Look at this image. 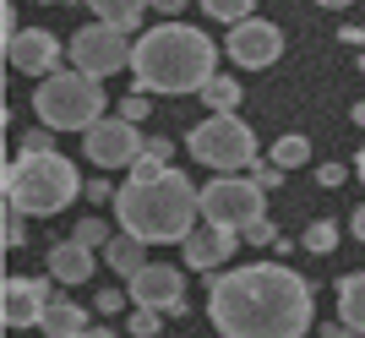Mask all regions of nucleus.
<instances>
[{"label": "nucleus", "instance_id": "nucleus-24", "mask_svg": "<svg viewBox=\"0 0 365 338\" xmlns=\"http://www.w3.org/2000/svg\"><path fill=\"white\" fill-rule=\"evenodd\" d=\"M71 240H82V246H93V251H98V246H109L115 235H109V218H82Z\"/></svg>", "mask_w": 365, "mask_h": 338}, {"label": "nucleus", "instance_id": "nucleus-10", "mask_svg": "<svg viewBox=\"0 0 365 338\" xmlns=\"http://www.w3.org/2000/svg\"><path fill=\"white\" fill-rule=\"evenodd\" d=\"M224 55L240 66V71H267V66L284 55V33H278L273 22H262V16H245V22L229 28Z\"/></svg>", "mask_w": 365, "mask_h": 338}, {"label": "nucleus", "instance_id": "nucleus-40", "mask_svg": "<svg viewBox=\"0 0 365 338\" xmlns=\"http://www.w3.org/2000/svg\"><path fill=\"white\" fill-rule=\"evenodd\" d=\"M354 126H365V98H360V104H354Z\"/></svg>", "mask_w": 365, "mask_h": 338}, {"label": "nucleus", "instance_id": "nucleus-9", "mask_svg": "<svg viewBox=\"0 0 365 338\" xmlns=\"http://www.w3.org/2000/svg\"><path fill=\"white\" fill-rule=\"evenodd\" d=\"M82 148H88V158L98 169H131L142 158V148H148V137H142L137 121H125V115H104L98 126L82 131Z\"/></svg>", "mask_w": 365, "mask_h": 338}, {"label": "nucleus", "instance_id": "nucleus-25", "mask_svg": "<svg viewBox=\"0 0 365 338\" xmlns=\"http://www.w3.org/2000/svg\"><path fill=\"white\" fill-rule=\"evenodd\" d=\"M131 333H137V338H158V333H164V311L137 306V311H131Z\"/></svg>", "mask_w": 365, "mask_h": 338}, {"label": "nucleus", "instance_id": "nucleus-16", "mask_svg": "<svg viewBox=\"0 0 365 338\" xmlns=\"http://www.w3.org/2000/svg\"><path fill=\"white\" fill-rule=\"evenodd\" d=\"M44 327L49 338H88L93 333V317L88 306H76V300H66V295H49V306H44Z\"/></svg>", "mask_w": 365, "mask_h": 338}, {"label": "nucleus", "instance_id": "nucleus-11", "mask_svg": "<svg viewBox=\"0 0 365 338\" xmlns=\"http://www.w3.org/2000/svg\"><path fill=\"white\" fill-rule=\"evenodd\" d=\"M125 290H131V306H153L164 317L185 311V273L169 267V262H148L137 278H125Z\"/></svg>", "mask_w": 365, "mask_h": 338}, {"label": "nucleus", "instance_id": "nucleus-34", "mask_svg": "<svg viewBox=\"0 0 365 338\" xmlns=\"http://www.w3.org/2000/svg\"><path fill=\"white\" fill-rule=\"evenodd\" d=\"M317 180L327 185V191H333V185H344V180H349V169H344V164H322V175H317Z\"/></svg>", "mask_w": 365, "mask_h": 338}, {"label": "nucleus", "instance_id": "nucleus-26", "mask_svg": "<svg viewBox=\"0 0 365 338\" xmlns=\"http://www.w3.org/2000/svg\"><path fill=\"white\" fill-rule=\"evenodd\" d=\"M22 153H55V131H49V126L22 131Z\"/></svg>", "mask_w": 365, "mask_h": 338}, {"label": "nucleus", "instance_id": "nucleus-1", "mask_svg": "<svg viewBox=\"0 0 365 338\" xmlns=\"http://www.w3.org/2000/svg\"><path fill=\"white\" fill-rule=\"evenodd\" d=\"M207 317L224 338H305L311 284L284 262H245L213 278Z\"/></svg>", "mask_w": 365, "mask_h": 338}, {"label": "nucleus", "instance_id": "nucleus-12", "mask_svg": "<svg viewBox=\"0 0 365 338\" xmlns=\"http://www.w3.org/2000/svg\"><path fill=\"white\" fill-rule=\"evenodd\" d=\"M6 61L22 77H55L61 71V39L49 28H22L16 39H6Z\"/></svg>", "mask_w": 365, "mask_h": 338}, {"label": "nucleus", "instance_id": "nucleus-21", "mask_svg": "<svg viewBox=\"0 0 365 338\" xmlns=\"http://www.w3.org/2000/svg\"><path fill=\"white\" fill-rule=\"evenodd\" d=\"M305 158H311V142H305L300 131H284V137L273 142V164L278 169H300Z\"/></svg>", "mask_w": 365, "mask_h": 338}, {"label": "nucleus", "instance_id": "nucleus-17", "mask_svg": "<svg viewBox=\"0 0 365 338\" xmlns=\"http://www.w3.org/2000/svg\"><path fill=\"white\" fill-rule=\"evenodd\" d=\"M104 262H109V273H120V278H137L142 267H148V240H137V235H115L104 246Z\"/></svg>", "mask_w": 365, "mask_h": 338}, {"label": "nucleus", "instance_id": "nucleus-28", "mask_svg": "<svg viewBox=\"0 0 365 338\" xmlns=\"http://www.w3.org/2000/svg\"><path fill=\"white\" fill-rule=\"evenodd\" d=\"M333 246H338L333 224H311V230H305V251H333Z\"/></svg>", "mask_w": 365, "mask_h": 338}, {"label": "nucleus", "instance_id": "nucleus-32", "mask_svg": "<svg viewBox=\"0 0 365 338\" xmlns=\"http://www.w3.org/2000/svg\"><path fill=\"white\" fill-rule=\"evenodd\" d=\"M22 218H28V213L6 202V230H0V235H6V246H22Z\"/></svg>", "mask_w": 365, "mask_h": 338}, {"label": "nucleus", "instance_id": "nucleus-20", "mask_svg": "<svg viewBox=\"0 0 365 338\" xmlns=\"http://www.w3.org/2000/svg\"><path fill=\"white\" fill-rule=\"evenodd\" d=\"M202 98H207L213 115H235V109H240V82L235 77H213L207 88H202Z\"/></svg>", "mask_w": 365, "mask_h": 338}, {"label": "nucleus", "instance_id": "nucleus-37", "mask_svg": "<svg viewBox=\"0 0 365 338\" xmlns=\"http://www.w3.org/2000/svg\"><path fill=\"white\" fill-rule=\"evenodd\" d=\"M153 6H158V11H164V16H175V11H185V0H153Z\"/></svg>", "mask_w": 365, "mask_h": 338}, {"label": "nucleus", "instance_id": "nucleus-23", "mask_svg": "<svg viewBox=\"0 0 365 338\" xmlns=\"http://www.w3.org/2000/svg\"><path fill=\"white\" fill-rule=\"evenodd\" d=\"M202 11L213 16V22H229V28H235V22H245V16L257 11V0H202Z\"/></svg>", "mask_w": 365, "mask_h": 338}, {"label": "nucleus", "instance_id": "nucleus-36", "mask_svg": "<svg viewBox=\"0 0 365 338\" xmlns=\"http://www.w3.org/2000/svg\"><path fill=\"white\" fill-rule=\"evenodd\" d=\"M327 338H365V333H360V327H344V322H338V327H327Z\"/></svg>", "mask_w": 365, "mask_h": 338}, {"label": "nucleus", "instance_id": "nucleus-14", "mask_svg": "<svg viewBox=\"0 0 365 338\" xmlns=\"http://www.w3.org/2000/svg\"><path fill=\"white\" fill-rule=\"evenodd\" d=\"M235 240H240V235L235 230H218V224H197V230L185 235V262H191V267H197V273H213L218 262H229L235 257Z\"/></svg>", "mask_w": 365, "mask_h": 338}, {"label": "nucleus", "instance_id": "nucleus-18", "mask_svg": "<svg viewBox=\"0 0 365 338\" xmlns=\"http://www.w3.org/2000/svg\"><path fill=\"white\" fill-rule=\"evenodd\" d=\"M93 6V16H98V22H109V28H120V33H131L142 22V16H148V6L153 0H88Z\"/></svg>", "mask_w": 365, "mask_h": 338}, {"label": "nucleus", "instance_id": "nucleus-5", "mask_svg": "<svg viewBox=\"0 0 365 338\" xmlns=\"http://www.w3.org/2000/svg\"><path fill=\"white\" fill-rule=\"evenodd\" d=\"M33 115L49 131H88V126L104 121V88L88 71H55V77H38L33 88Z\"/></svg>", "mask_w": 365, "mask_h": 338}, {"label": "nucleus", "instance_id": "nucleus-39", "mask_svg": "<svg viewBox=\"0 0 365 338\" xmlns=\"http://www.w3.org/2000/svg\"><path fill=\"white\" fill-rule=\"evenodd\" d=\"M354 175H360V185H365V148H360V158H354Z\"/></svg>", "mask_w": 365, "mask_h": 338}, {"label": "nucleus", "instance_id": "nucleus-27", "mask_svg": "<svg viewBox=\"0 0 365 338\" xmlns=\"http://www.w3.org/2000/svg\"><path fill=\"white\" fill-rule=\"evenodd\" d=\"M240 240H251V246H278V230L267 224V218H251V224L240 230Z\"/></svg>", "mask_w": 365, "mask_h": 338}, {"label": "nucleus", "instance_id": "nucleus-42", "mask_svg": "<svg viewBox=\"0 0 365 338\" xmlns=\"http://www.w3.org/2000/svg\"><path fill=\"white\" fill-rule=\"evenodd\" d=\"M38 6H61V0H38Z\"/></svg>", "mask_w": 365, "mask_h": 338}, {"label": "nucleus", "instance_id": "nucleus-13", "mask_svg": "<svg viewBox=\"0 0 365 338\" xmlns=\"http://www.w3.org/2000/svg\"><path fill=\"white\" fill-rule=\"evenodd\" d=\"M44 306H49L44 278H6V290H0V322L6 327H38Z\"/></svg>", "mask_w": 365, "mask_h": 338}, {"label": "nucleus", "instance_id": "nucleus-33", "mask_svg": "<svg viewBox=\"0 0 365 338\" xmlns=\"http://www.w3.org/2000/svg\"><path fill=\"white\" fill-rule=\"evenodd\" d=\"M82 197H88V202H115L120 191H109V180H88V185H82Z\"/></svg>", "mask_w": 365, "mask_h": 338}, {"label": "nucleus", "instance_id": "nucleus-2", "mask_svg": "<svg viewBox=\"0 0 365 338\" xmlns=\"http://www.w3.org/2000/svg\"><path fill=\"white\" fill-rule=\"evenodd\" d=\"M197 213H202V191L180 169L131 175L115 197V224L148 246H185V235L197 230Z\"/></svg>", "mask_w": 365, "mask_h": 338}, {"label": "nucleus", "instance_id": "nucleus-44", "mask_svg": "<svg viewBox=\"0 0 365 338\" xmlns=\"http://www.w3.org/2000/svg\"><path fill=\"white\" fill-rule=\"evenodd\" d=\"M44 338H49V333H44Z\"/></svg>", "mask_w": 365, "mask_h": 338}, {"label": "nucleus", "instance_id": "nucleus-38", "mask_svg": "<svg viewBox=\"0 0 365 338\" xmlns=\"http://www.w3.org/2000/svg\"><path fill=\"white\" fill-rule=\"evenodd\" d=\"M317 6H327V11H344V6H354V0H317Z\"/></svg>", "mask_w": 365, "mask_h": 338}, {"label": "nucleus", "instance_id": "nucleus-4", "mask_svg": "<svg viewBox=\"0 0 365 338\" xmlns=\"http://www.w3.org/2000/svg\"><path fill=\"white\" fill-rule=\"evenodd\" d=\"M76 197H82V175L66 153H16L6 164V202L28 218L66 213Z\"/></svg>", "mask_w": 365, "mask_h": 338}, {"label": "nucleus", "instance_id": "nucleus-19", "mask_svg": "<svg viewBox=\"0 0 365 338\" xmlns=\"http://www.w3.org/2000/svg\"><path fill=\"white\" fill-rule=\"evenodd\" d=\"M338 322L365 333V273H349L338 284Z\"/></svg>", "mask_w": 365, "mask_h": 338}, {"label": "nucleus", "instance_id": "nucleus-31", "mask_svg": "<svg viewBox=\"0 0 365 338\" xmlns=\"http://www.w3.org/2000/svg\"><path fill=\"white\" fill-rule=\"evenodd\" d=\"M115 115H125V121H148V93H131V98H120V109H115Z\"/></svg>", "mask_w": 365, "mask_h": 338}, {"label": "nucleus", "instance_id": "nucleus-3", "mask_svg": "<svg viewBox=\"0 0 365 338\" xmlns=\"http://www.w3.org/2000/svg\"><path fill=\"white\" fill-rule=\"evenodd\" d=\"M131 77L142 93H202L218 77V44L202 28L158 22L131 49Z\"/></svg>", "mask_w": 365, "mask_h": 338}, {"label": "nucleus", "instance_id": "nucleus-41", "mask_svg": "<svg viewBox=\"0 0 365 338\" xmlns=\"http://www.w3.org/2000/svg\"><path fill=\"white\" fill-rule=\"evenodd\" d=\"M88 338H115V333H109V327H93V333Z\"/></svg>", "mask_w": 365, "mask_h": 338}, {"label": "nucleus", "instance_id": "nucleus-15", "mask_svg": "<svg viewBox=\"0 0 365 338\" xmlns=\"http://www.w3.org/2000/svg\"><path fill=\"white\" fill-rule=\"evenodd\" d=\"M93 267H98V262H93V246H82V240H61V246H49V278L66 284V290L88 284Z\"/></svg>", "mask_w": 365, "mask_h": 338}, {"label": "nucleus", "instance_id": "nucleus-7", "mask_svg": "<svg viewBox=\"0 0 365 338\" xmlns=\"http://www.w3.org/2000/svg\"><path fill=\"white\" fill-rule=\"evenodd\" d=\"M251 218H267V185H257L251 175H213L202 185V224L240 235Z\"/></svg>", "mask_w": 365, "mask_h": 338}, {"label": "nucleus", "instance_id": "nucleus-8", "mask_svg": "<svg viewBox=\"0 0 365 338\" xmlns=\"http://www.w3.org/2000/svg\"><path fill=\"white\" fill-rule=\"evenodd\" d=\"M71 66L76 71H88V77H115V71H125V66H131V39H125L120 28H109V22H88V28L82 33H71Z\"/></svg>", "mask_w": 365, "mask_h": 338}, {"label": "nucleus", "instance_id": "nucleus-43", "mask_svg": "<svg viewBox=\"0 0 365 338\" xmlns=\"http://www.w3.org/2000/svg\"><path fill=\"white\" fill-rule=\"evenodd\" d=\"M360 71H365V49H360Z\"/></svg>", "mask_w": 365, "mask_h": 338}, {"label": "nucleus", "instance_id": "nucleus-30", "mask_svg": "<svg viewBox=\"0 0 365 338\" xmlns=\"http://www.w3.org/2000/svg\"><path fill=\"white\" fill-rule=\"evenodd\" d=\"M245 175H251V180H257V185H267V191H273V185H284V169H278L273 158H267V164H262V158H257V164L245 169Z\"/></svg>", "mask_w": 365, "mask_h": 338}, {"label": "nucleus", "instance_id": "nucleus-6", "mask_svg": "<svg viewBox=\"0 0 365 338\" xmlns=\"http://www.w3.org/2000/svg\"><path fill=\"white\" fill-rule=\"evenodd\" d=\"M185 153L197 158L202 169H218V175H240V169L257 164V137H251V126L240 121V109L235 115H207L185 131Z\"/></svg>", "mask_w": 365, "mask_h": 338}, {"label": "nucleus", "instance_id": "nucleus-22", "mask_svg": "<svg viewBox=\"0 0 365 338\" xmlns=\"http://www.w3.org/2000/svg\"><path fill=\"white\" fill-rule=\"evenodd\" d=\"M169 158H175V142H169V137H148V148H142V158L131 164V175H153V169H169Z\"/></svg>", "mask_w": 365, "mask_h": 338}, {"label": "nucleus", "instance_id": "nucleus-35", "mask_svg": "<svg viewBox=\"0 0 365 338\" xmlns=\"http://www.w3.org/2000/svg\"><path fill=\"white\" fill-rule=\"evenodd\" d=\"M349 230H354V240H360V246H365V202H360V208H354V218H349Z\"/></svg>", "mask_w": 365, "mask_h": 338}, {"label": "nucleus", "instance_id": "nucleus-29", "mask_svg": "<svg viewBox=\"0 0 365 338\" xmlns=\"http://www.w3.org/2000/svg\"><path fill=\"white\" fill-rule=\"evenodd\" d=\"M120 306H131V290H104L98 300H93V311H98V317H115Z\"/></svg>", "mask_w": 365, "mask_h": 338}]
</instances>
